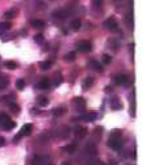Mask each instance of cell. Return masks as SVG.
<instances>
[{
  "label": "cell",
  "instance_id": "obj_1",
  "mask_svg": "<svg viewBox=\"0 0 143 165\" xmlns=\"http://www.w3.org/2000/svg\"><path fill=\"white\" fill-rule=\"evenodd\" d=\"M123 144V141L122 139V132L117 129L112 130L108 141V146L113 150H119L122 148Z\"/></svg>",
  "mask_w": 143,
  "mask_h": 165
},
{
  "label": "cell",
  "instance_id": "obj_2",
  "mask_svg": "<svg viewBox=\"0 0 143 165\" xmlns=\"http://www.w3.org/2000/svg\"><path fill=\"white\" fill-rule=\"evenodd\" d=\"M16 123L4 111H0V126L4 130H11L16 127Z\"/></svg>",
  "mask_w": 143,
  "mask_h": 165
},
{
  "label": "cell",
  "instance_id": "obj_3",
  "mask_svg": "<svg viewBox=\"0 0 143 165\" xmlns=\"http://www.w3.org/2000/svg\"><path fill=\"white\" fill-rule=\"evenodd\" d=\"M33 165H51L52 159L49 155H37L34 157L32 162Z\"/></svg>",
  "mask_w": 143,
  "mask_h": 165
},
{
  "label": "cell",
  "instance_id": "obj_4",
  "mask_svg": "<svg viewBox=\"0 0 143 165\" xmlns=\"http://www.w3.org/2000/svg\"><path fill=\"white\" fill-rule=\"evenodd\" d=\"M84 155H87V156L93 158V157L96 156L98 155V152L96 146L93 143H90V144H87L84 146Z\"/></svg>",
  "mask_w": 143,
  "mask_h": 165
},
{
  "label": "cell",
  "instance_id": "obj_5",
  "mask_svg": "<svg viewBox=\"0 0 143 165\" xmlns=\"http://www.w3.org/2000/svg\"><path fill=\"white\" fill-rule=\"evenodd\" d=\"M32 131V125L30 123H27L23 126L21 130H20L18 134L14 137V140L20 139L21 136H29Z\"/></svg>",
  "mask_w": 143,
  "mask_h": 165
},
{
  "label": "cell",
  "instance_id": "obj_6",
  "mask_svg": "<svg viewBox=\"0 0 143 165\" xmlns=\"http://www.w3.org/2000/svg\"><path fill=\"white\" fill-rule=\"evenodd\" d=\"M88 133L87 127L77 126L75 128V136L78 139H83Z\"/></svg>",
  "mask_w": 143,
  "mask_h": 165
},
{
  "label": "cell",
  "instance_id": "obj_7",
  "mask_svg": "<svg viewBox=\"0 0 143 165\" xmlns=\"http://www.w3.org/2000/svg\"><path fill=\"white\" fill-rule=\"evenodd\" d=\"M98 114L95 112H90L87 114H84L81 115L79 117V119L81 120L87 121V122H92V121L96 120L98 118Z\"/></svg>",
  "mask_w": 143,
  "mask_h": 165
},
{
  "label": "cell",
  "instance_id": "obj_8",
  "mask_svg": "<svg viewBox=\"0 0 143 165\" xmlns=\"http://www.w3.org/2000/svg\"><path fill=\"white\" fill-rule=\"evenodd\" d=\"M105 26L107 29H108L110 31H115L117 30L118 28V24H117V21L114 18H110L105 22L104 23Z\"/></svg>",
  "mask_w": 143,
  "mask_h": 165
},
{
  "label": "cell",
  "instance_id": "obj_9",
  "mask_svg": "<svg viewBox=\"0 0 143 165\" xmlns=\"http://www.w3.org/2000/svg\"><path fill=\"white\" fill-rule=\"evenodd\" d=\"M78 50L82 53H88L92 51V44L87 41H82L78 44Z\"/></svg>",
  "mask_w": 143,
  "mask_h": 165
},
{
  "label": "cell",
  "instance_id": "obj_10",
  "mask_svg": "<svg viewBox=\"0 0 143 165\" xmlns=\"http://www.w3.org/2000/svg\"><path fill=\"white\" fill-rule=\"evenodd\" d=\"M73 104L76 106L79 111H82L84 109L86 105V102L84 98L81 97H77L73 99Z\"/></svg>",
  "mask_w": 143,
  "mask_h": 165
},
{
  "label": "cell",
  "instance_id": "obj_11",
  "mask_svg": "<svg viewBox=\"0 0 143 165\" xmlns=\"http://www.w3.org/2000/svg\"><path fill=\"white\" fill-rule=\"evenodd\" d=\"M103 127L100 126H98L96 127L92 132V136L94 138V141H99L100 139H101L102 134H103Z\"/></svg>",
  "mask_w": 143,
  "mask_h": 165
},
{
  "label": "cell",
  "instance_id": "obj_12",
  "mask_svg": "<svg viewBox=\"0 0 143 165\" xmlns=\"http://www.w3.org/2000/svg\"><path fill=\"white\" fill-rule=\"evenodd\" d=\"M57 134L59 135V136H60L61 138H62V139H66L69 136V134H70V130H69V127L67 126L61 127L58 130Z\"/></svg>",
  "mask_w": 143,
  "mask_h": 165
},
{
  "label": "cell",
  "instance_id": "obj_13",
  "mask_svg": "<svg viewBox=\"0 0 143 165\" xmlns=\"http://www.w3.org/2000/svg\"><path fill=\"white\" fill-rule=\"evenodd\" d=\"M94 79L91 77H87L82 83V88L84 90H87L93 86Z\"/></svg>",
  "mask_w": 143,
  "mask_h": 165
},
{
  "label": "cell",
  "instance_id": "obj_14",
  "mask_svg": "<svg viewBox=\"0 0 143 165\" xmlns=\"http://www.w3.org/2000/svg\"><path fill=\"white\" fill-rule=\"evenodd\" d=\"M67 113V109L64 107H57L53 111V116L55 117H62Z\"/></svg>",
  "mask_w": 143,
  "mask_h": 165
},
{
  "label": "cell",
  "instance_id": "obj_15",
  "mask_svg": "<svg viewBox=\"0 0 143 165\" xmlns=\"http://www.w3.org/2000/svg\"><path fill=\"white\" fill-rule=\"evenodd\" d=\"M89 67L94 70L96 71L97 72H102L103 70V66L100 64L98 61L96 60H92L89 62Z\"/></svg>",
  "mask_w": 143,
  "mask_h": 165
},
{
  "label": "cell",
  "instance_id": "obj_16",
  "mask_svg": "<svg viewBox=\"0 0 143 165\" xmlns=\"http://www.w3.org/2000/svg\"><path fill=\"white\" fill-rule=\"evenodd\" d=\"M54 17L56 19L58 20H65L67 19V18H68L69 13L67 11L61 10L56 12V13L54 14Z\"/></svg>",
  "mask_w": 143,
  "mask_h": 165
},
{
  "label": "cell",
  "instance_id": "obj_17",
  "mask_svg": "<svg viewBox=\"0 0 143 165\" xmlns=\"http://www.w3.org/2000/svg\"><path fill=\"white\" fill-rule=\"evenodd\" d=\"M63 81V77L62 73L59 71L56 72L54 75V78H53V84L55 85V86L57 87V86H60L61 83Z\"/></svg>",
  "mask_w": 143,
  "mask_h": 165
},
{
  "label": "cell",
  "instance_id": "obj_18",
  "mask_svg": "<svg viewBox=\"0 0 143 165\" xmlns=\"http://www.w3.org/2000/svg\"><path fill=\"white\" fill-rule=\"evenodd\" d=\"M38 88L39 90H45L48 89L50 87V84L47 78H44V79L41 80L39 81L38 83Z\"/></svg>",
  "mask_w": 143,
  "mask_h": 165
},
{
  "label": "cell",
  "instance_id": "obj_19",
  "mask_svg": "<svg viewBox=\"0 0 143 165\" xmlns=\"http://www.w3.org/2000/svg\"><path fill=\"white\" fill-rule=\"evenodd\" d=\"M75 58H76V53H75V52L70 51L64 56V60L66 62H72L75 60Z\"/></svg>",
  "mask_w": 143,
  "mask_h": 165
},
{
  "label": "cell",
  "instance_id": "obj_20",
  "mask_svg": "<svg viewBox=\"0 0 143 165\" xmlns=\"http://www.w3.org/2000/svg\"><path fill=\"white\" fill-rule=\"evenodd\" d=\"M17 14H18V11H17L16 9H12L6 12L5 14H4V17H5L6 19H13V18H14L16 16Z\"/></svg>",
  "mask_w": 143,
  "mask_h": 165
},
{
  "label": "cell",
  "instance_id": "obj_21",
  "mask_svg": "<svg viewBox=\"0 0 143 165\" xmlns=\"http://www.w3.org/2000/svg\"><path fill=\"white\" fill-rule=\"evenodd\" d=\"M77 149H78V146L75 145V144H69V145L64 147V150L68 152L69 154H73L76 151Z\"/></svg>",
  "mask_w": 143,
  "mask_h": 165
},
{
  "label": "cell",
  "instance_id": "obj_22",
  "mask_svg": "<svg viewBox=\"0 0 143 165\" xmlns=\"http://www.w3.org/2000/svg\"><path fill=\"white\" fill-rule=\"evenodd\" d=\"M127 81V76L124 74H120L115 77L114 78V82L116 84H123Z\"/></svg>",
  "mask_w": 143,
  "mask_h": 165
},
{
  "label": "cell",
  "instance_id": "obj_23",
  "mask_svg": "<svg viewBox=\"0 0 143 165\" xmlns=\"http://www.w3.org/2000/svg\"><path fill=\"white\" fill-rule=\"evenodd\" d=\"M8 105H9V109L11 110V111L13 114H17L20 111V106L17 104H15V102H12V103H10Z\"/></svg>",
  "mask_w": 143,
  "mask_h": 165
},
{
  "label": "cell",
  "instance_id": "obj_24",
  "mask_svg": "<svg viewBox=\"0 0 143 165\" xmlns=\"http://www.w3.org/2000/svg\"><path fill=\"white\" fill-rule=\"evenodd\" d=\"M38 104L41 106L45 107L49 104V100L45 97H39L38 98Z\"/></svg>",
  "mask_w": 143,
  "mask_h": 165
},
{
  "label": "cell",
  "instance_id": "obj_25",
  "mask_svg": "<svg viewBox=\"0 0 143 165\" xmlns=\"http://www.w3.org/2000/svg\"><path fill=\"white\" fill-rule=\"evenodd\" d=\"M102 59V62H103L105 64H108L110 63H111L112 61V57L111 55H110L108 53H105L102 55L101 57Z\"/></svg>",
  "mask_w": 143,
  "mask_h": 165
},
{
  "label": "cell",
  "instance_id": "obj_26",
  "mask_svg": "<svg viewBox=\"0 0 143 165\" xmlns=\"http://www.w3.org/2000/svg\"><path fill=\"white\" fill-rule=\"evenodd\" d=\"M31 24L35 28L40 29V28L43 27L44 25H45V22L42 20H33Z\"/></svg>",
  "mask_w": 143,
  "mask_h": 165
},
{
  "label": "cell",
  "instance_id": "obj_27",
  "mask_svg": "<svg viewBox=\"0 0 143 165\" xmlns=\"http://www.w3.org/2000/svg\"><path fill=\"white\" fill-rule=\"evenodd\" d=\"M9 83V81L5 77L0 76V89H4L7 87Z\"/></svg>",
  "mask_w": 143,
  "mask_h": 165
},
{
  "label": "cell",
  "instance_id": "obj_28",
  "mask_svg": "<svg viewBox=\"0 0 143 165\" xmlns=\"http://www.w3.org/2000/svg\"><path fill=\"white\" fill-rule=\"evenodd\" d=\"M70 26L72 29H80V27H81V23L80 21L79 20H74L70 23Z\"/></svg>",
  "mask_w": 143,
  "mask_h": 165
},
{
  "label": "cell",
  "instance_id": "obj_29",
  "mask_svg": "<svg viewBox=\"0 0 143 165\" xmlns=\"http://www.w3.org/2000/svg\"><path fill=\"white\" fill-rule=\"evenodd\" d=\"M5 67L8 69L10 70H14L17 68V64L15 62H13V61H9V62H6L4 64Z\"/></svg>",
  "mask_w": 143,
  "mask_h": 165
},
{
  "label": "cell",
  "instance_id": "obj_30",
  "mask_svg": "<svg viewBox=\"0 0 143 165\" xmlns=\"http://www.w3.org/2000/svg\"><path fill=\"white\" fill-rule=\"evenodd\" d=\"M25 83L24 80L22 79V78H19V79L17 80L15 86H16L17 89H18V90H23L25 88Z\"/></svg>",
  "mask_w": 143,
  "mask_h": 165
},
{
  "label": "cell",
  "instance_id": "obj_31",
  "mask_svg": "<svg viewBox=\"0 0 143 165\" xmlns=\"http://www.w3.org/2000/svg\"><path fill=\"white\" fill-rule=\"evenodd\" d=\"M11 27V24L9 22H1V23H0V27H1L5 31L10 29Z\"/></svg>",
  "mask_w": 143,
  "mask_h": 165
},
{
  "label": "cell",
  "instance_id": "obj_32",
  "mask_svg": "<svg viewBox=\"0 0 143 165\" xmlns=\"http://www.w3.org/2000/svg\"><path fill=\"white\" fill-rule=\"evenodd\" d=\"M34 39L37 43H40L44 40V37L42 34H37L34 37Z\"/></svg>",
  "mask_w": 143,
  "mask_h": 165
},
{
  "label": "cell",
  "instance_id": "obj_33",
  "mask_svg": "<svg viewBox=\"0 0 143 165\" xmlns=\"http://www.w3.org/2000/svg\"><path fill=\"white\" fill-rule=\"evenodd\" d=\"M52 64L50 62H44L41 64V69L43 70H48L51 68Z\"/></svg>",
  "mask_w": 143,
  "mask_h": 165
},
{
  "label": "cell",
  "instance_id": "obj_34",
  "mask_svg": "<svg viewBox=\"0 0 143 165\" xmlns=\"http://www.w3.org/2000/svg\"><path fill=\"white\" fill-rule=\"evenodd\" d=\"M37 4H38V7L40 8L41 9H45V8L43 7V6L46 7V4H45L43 1H41V0H39V1H37Z\"/></svg>",
  "mask_w": 143,
  "mask_h": 165
},
{
  "label": "cell",
  "instance_id": "obj_35",
  "mask_svg": "<svg viewBox=\"0 0 143 165\" xmlns=\"http://www.w3.org/2000/svg\"><path fill=\"white\" fill-rule=\"evenodd\" d=\"M94 4L97 8H99L101 4V0H94Z\"/></svg>",
  "mask_w": 143,
  "mask_h": 165
},
{
  "label": "cell",
  "instance_id": "obj_36",
  "mask_svg": "<svg viewBox=\"0 0 143 165\" xmlns=\"http://www.w3.org/2000/svg\"><path fill=\"white\" fill-rule=\"evenodd\" d=\"M88 165H105L102 162L100 161H96V162H92L89 163Z\"/></svg>",
  "mask_w": 143,
  "mask_h": 165
},
{
  "label": "cell",
  "instance_id": "obj_37",
  "mask_svg": "<svg viewBox=\"0 0 143 165\" xmlns=\"http://www.w3.org/2000/svg\"><path fill=\"white\" fill-rule=\"evenodd\" d=\"M5 144V139L3 136H0V147L3 146Z\"/></svg>",
  "mask_w": 143,
  "mask_h": 165
},
{
  "label": "cell",
  "instance_id": "obj_38",
  "mask_svg": "<svg viewBox=\"0 0 143 165\" xmlns=\"http://www.w3.org/2000/svg\"><path fill=\"white\" fill-rule=\"evenodd\" d=\"M133 158H134V160H136V158H137V152H136V148H135L134 155H133Z\"/></svg>",
  "mask_w": 143,
  "mask_h": 165
},
{
  "label": "cell",
  "instance_id": "obj_39",
  "mask_svg": "<svg viewBox=\"0 0 143 165\" xmlns=\"http://www.w3.org/2000/svg\"><path fill=\"white\" fill-rule=\"evenodd\" d=\"M61 165H71L70 164V163L69 162H63L62 163V164Z\"/></svg>",
  "mask_w": 143,
  "mask_h": 165
},
{
  "label": "cell",
  "instance_id": "obj_40",
  "mask_svg": "<svg viewBox=\"0 0 143 165\" xmlns=\"http://www.w3.org/2000/svg\"><path fill=\"white\" fill-rule=\"evenodd\" d=\"M4 32H5V30H4V29H3L1 27H0V35H1V34H4Z\"/></svg>",
  "mask_w": 143,
  "mask_h": 165
},
{
  "label": "cell",
  "instance_id": "obj_41",
  "mask_svg": "<svg viewBox=\"0 0 143 165\" xmlns=\"http://www.w3.org/2000/svg\"><path fill=\"white\" fill-rule=\"evenodd\" d=\"M0 59H1V56H0Z\"/></svg>",
  "mask_w": 143,
  "mask_h": 165
}]
</instances>
